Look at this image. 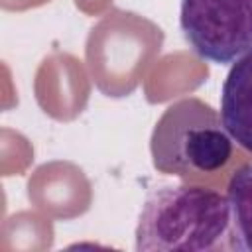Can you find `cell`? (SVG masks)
Wrapping results in <instances>:
<instances>
[{
    "label": "cell",
    "instance_id": "obj_5",
    "mask_svg": "<svg viewBox=\"0 0 252 252\" xmlns=\"http://www.w3.org/2000/svg\"><path fill=\"white\" fill-rule=\"evenodd\" d=\"M232 250L252 252V163L238 167L228 181Z\"/></svg>",
    "mask_w": 252,
    "mask_h": 252
},
{
    "label": "cell",
    "instance_id": "obj_4",
    "mask_svg": "<svg viewBox=\"0 0 252 252\" xmlns=\"http://www.w3.org/2000/svg\"><path fill=\"white\" fill-rule=\"evenodd\" d=\"M220 118L232 140L252 152V49L232 63L222 83Z\"/></svg>",
    "mask_w": 252,
    "mask_h": 252
},
{
    "label": "cell",
    "instance_id": "obj_2",
    "mask_svg": "<svg viewBox=\"0 0 252 252\" xmlns=\"http://www.w3.org/2000/svg\"><path fill=\"white\" fill-rule=\"evenodd\" d=\"M150 152L159 173L197 181L226 167L234 140L211 104L187 96L163 110L154 126Z\"/></svg>",
    "mask_w": 252,
    "mask_h": 252
},
{
    "label": "cell",
    "instance_id": "obj_1",
    "mask_svg": "<svg viewBox=\"0 0 252 252\" xmlns=\"http://www.w3.org/2000/svg\"><path fill=\"white\" fill-rule=\"evenodd\" d=\"M136 250H232L228 197L193 181L156 187L138 219Z\"/></svg>",
    "mask_w": 252,
    "mask_h": 252
},
{
    "label": "cell",
    "instance_id": "obj_3",
    "mask_svg": "<svg viewBox=\"0 0 252 252\" xmlns=\"http://www.w3.org/2000/svg\"><path fill=\"white\" fill-rule=\"evenodd\" d=\"M179 26L201 59L234 63L252 49V0H181Z\"/></svg>",
    "mask_w": 252,
    "mask_h": 252
}]
</instances>
